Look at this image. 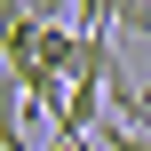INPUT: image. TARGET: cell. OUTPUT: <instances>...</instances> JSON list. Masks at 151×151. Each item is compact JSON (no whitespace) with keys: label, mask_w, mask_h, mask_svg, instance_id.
I'll return each mask as SVG.
<instances>
[{"label":"cell","mask_w":151,"mask_h":151,"mask_svg":"<svg viewBox=\"0 0 151 151\" xmlns=\"http://www.w3.org/2000/svg\"><path fill=\"white\" fill-rule=\"evenodd\" d=\"M88 143H96V151H151V135H135V127H119V119H111V127H96Z\"/></svg>","instance_id":"6da1fadb"},{"label":"cell","mask_w":151,"mask_h":151,"mask_svg":"<svg viewBox=\"0 0 151 151\" xmlns=\"http://www.w3.org/2000/svg\"><path fill=\"white\" fill-rule=\"evenodd\" d=\"M40 151H96V143H56V135H48V143H40Z\"/></svg>","instance_id":"3957f363"},{"label":"cell","mask_w":151,"mask_h":151,"mask_svg":"<svg viewBox=\"0 0 151 151\" xmlns=\"http://www.w3.org/2000/svg\"><path fill=\"white\" fill-rule=\"evenodd\" d=\"M111 16V32H151V8L143 0H119V8H104Z\"/></svg>","instance_id":"7a4b0ae2"}]
</instances>
